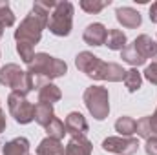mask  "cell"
<instances>
[{
    "instance_id": "1",
    "label": "cell",
    "mask_w": 157,
    "mask_h": 155,
    "mask_svg": "<svg viewBox=\"0 0 157 155\" xmlns=\"http://www.w3.org/2000/svg\"><path fill=\"white\" fill-rule=\"evenodd\" d=\"M55 4L57 2H53V0H37L33 4V9L29 11V15L15 29V40L29 44V46L39 44L42 39V31L48 28V20H49V15H51Z\"/></svg>"
},
{
    "instance_id": "2",
    "label": "cell",
    "mask_w": 157,
    "mask_h": 155,
    "mask_svg": "<svg viewBox=\"0 0 157 155\" xmlns=\"http://www.w3.org/2000/svg\"><path fill=\"white\" fill-rule=\"evenodd\" d=\"M75 66L78 71L88 75L93 80H108V82H121L124 80L126 70L117 62H104L97 55L90 51H80L75 57Z\"/></svg>"
},
{
    "instance_id": "3",
    "label": "cell",
    "mask_w": 157,
    "mask_h": 155,
    "mask_svg": "<svg viewBox=\"0 0 157 155\" xmlns=\"http://www.w3.org/2000/svg\"><path fill=\"white\" fill-rule=\"evenodd\" d=\"M28 73L35 78V88H40L51 78L64 77L68 73V66L64 60L48 53H35L33 60L28 64Z\"/></svg>"
},
{
    "instance_id": "4",
    "label": "cell",
    "mask_w": 157,
    "mask_h": 155,
    "mask_svg": "<svg viewBox=\"0 0 157 155\" xmlns=\"http://www.w3.org/2000/svg\"><path fill=\"white\" fill-rule=\"evenodd\" d=\"M0 84L9 88L13 93L24 95V97L35 89V78L28 71L20 70V66L17 64H6L0 68Z\"/></svg>"
},
{
    "instance_id": "5",
    "label": "cell",
    "mask_w": 157,
    "mask_h": 155,
    "mask_svg": "<svg viewBox=\"0 0 157 155\" xmlns=\"http://www.w3.org/2000/svg\"><path fill=\"white\" fill-rule=\"evenodd\" d=\"M73 4L68 2V0H62V2H57L51 15H49V20H48V28L49 31L55 35V37H68L71 33V28H73Z\"/></svg>"
},
{
    "instance_id": "6",
    "label": "cell",
    "mask_w": 157,
    "mask_h": 155,
    "mask_svg": "<svg viewBox=\"0 0 157 155\" xmlns=\"http://www.w3.org/2000/svg\"><path fill=\"white\" fill-rule=\"evenodd\" d=\"M84 104L95 120H104L110 113V93L104 86H90L84 89Z\"/></svg>"
},
{
    "instance_id": "7",
    "label": "cell",
    "mask_w": 157,
    "mask_h": 155,
    "mask_svg": "<svg viewBox=\"0 0 157 155\" xmlns=\"http://www.w3.org/2000/svg\"><path fill=\"white\" fill-rule=\"evenodd\" d=\"M7 108L11 117L18 122V124H29L35 120V106L28 100V97L18 95V93H9L7 97Z\"/></svg>"
},
{
    "instance_id": "8",
    "label": "cell",
    "mask_w": 157,
    "mask_h": 155,
    "mask_svg": "<svg viewBox=\"0 0 157 155\" xmlns=\"http://www.w3.org/2000/svg\"><path fill=\"white\" fill-rule=\"evenodd\" d=\"M102 150L108 153L133 155L139 150V139H135V137H108L102 141Z\"/></svg>"
},
{
    "instance_id": "9",
    "label": "cell",
    "mask_w": 157,
    "mask_h": 155,
    "mask_svg": "<svg viewBox=\"0 0 157 155\" xmlns=\"http://www.w3.org/2000/svg\"><path fill=\"white\" fill-rule=\"evenodd\" d=\"M82 39L88 46H102V44H106V39H108V29H106L104 24L93 22V24L86 26V29L82 33Z\"/></svg>"
},
{
    "instance_id": "10",
    "label": "cell",
    "mask_w": 157,
    "mask_h": 155,
    "mask_svg": "<svg viewBox=\"0 0 157 155\" xmlns=\"http://www.w3.org/2000/svg\"><path fill=\"white\" fill-rule=\"evenodd\" d=\"M115 18H117V22L122 26V28H128V29H135V28H139L141 22H143L141 13H139L137 9L126 7V6H124V7H117Z\"/></svg>"
},
{
    "instance_id": "11",
    "label": "cell",
    "mask_w": 157,
    "mask_h": 155,
    "mask_svg": "<svg viewBox=\"0 0 157 155\" xmlns=\"http://www.w3.org/2000/svg\"><path fill=\"white\" fill-rule=\"evenodd\" d=\"M64 126H66V131H68L71 137L86 135V131H88V128H90L86 117L82 115L80 112H71V113H68L66 120H64Z\"/></svg>"
},
{
    "instance_id": "12",
    "label": "cell",
    "mask_w": 157,
    "mask_h": 155,
    "mask_svg": "<svg viewBox=\"0 0 157 155\" xmlns=\"http://www.w3.org/2000/svg\"><path fill=\"white\" fill-rule=\"evenodd\" d=\"M91 141L86 139V135H77L68 141L62 155H91Z\"/></svg>"
},
{
    "instance_id": "13",
    "label": "cell",
    "mask_w": 157,
    "mask_h": 155,
    "mask_svg": "<svg viewBox=\"0 0 157 155\" xmlns=\"http://www.w3.org/2000/svg\"><path fill=\"white\" fill-rule=\"evenodd\" d=\"M133 47L139 51V55L148 60V59H155L157 57V42L150 35H139L137 39L132 42Z\"/></svg>"
},
{
    "instance_id": "14",
    "label": "cell",
    "mask_w": 157,
    "mask_h": 155,
    "mask_svg": "<svg viewBox=\"0 0 157 155\" xmlns=\"http://www.w3.org/2000/svg\"><path fill=\"white\" fill-rule=\"evenodd\" d=\"M135 133L143 139H150V137H157V108L154 112V115L141 117L137 120V130Z\"/></svg>"
},
{
    "instance_id": "15",
    "label": "cell",
    "mask_w": 157,
    "mask_h": 155,
    "mask_svg": "<svg viewBox=\"0 0 157 155\" xmlns=\"http://www.w3.org/2000/svg\"><path fill=\"white\" fill-rule=\"evenodd\" d=\"M60 99H62V91H60L59 86H55L51 82H46V84H42L39 88V102H42V104L53 106Z\"/></svg>"
},
{
    "instance_id": "16",
    "label": "cell",
    "mask_w": 157,
    "mask_h": 155,
    "mask_svg": "<svg viewBox=\"0 0 157 155\" xmlns=\"http://www.w3.org/2000/svg\"><path fill=\"white\" fill-rule=\"evenodd\" d=\"M4 155H29V141L26 137H17L11 139L4 144L2 148Z\"/></svg>"
},
{
    "instance_id": "17",
    "label": "cell",
    "mask_w": 157,
    "mask_h": 155,
    "mask_svg": "<svg viewBox=\"0 0 157 155\" xmlns=\"http://www.w3.org/2000/svg\"><path fill=\"white\" fill-rule=\"evenodd\" d=\"M64 153V146L59 139L53 137H46L42 139L37 146V155H62Z\"/></svg>"
},
{
    "instance_id": "18",
    "label": "cell",
    "mask_w": 157,
    "mask_h": 155,
    "mask_svg": "<svg viewBox=\"0 0 157 155\" xmlns=\"http://www.w3.org/2000/svg\"><path fill=\"white\" fill-rule=\"evenodd\" d=\"M135 130H137V120L133 117L122 115L115 120V131H119L121 137H132L135 135Z\"/></svg>"
},
{
    "instance_id": "19",
    "label": "cell",
    "mask_w": 157,
    "mask_h": 155,
    "mask_svg": "<svg viewBox=\"0 0 157 155\" xmlns=\"http://www.w3.org/2000/svg\"><path fill=\"white\" fill-rule=\"evenodd\" d=\"M35 122L40 124L42 128H46L53 119H55V112H53V106L49 104H42V102H37L35 104Z\"/></svg>"
},
{
    "instance_id": "20",
    "label": "cell",
    "mask_w": 157,
    "mask_h": 155,
    "mask_svg": "<svg viewBox=\"0 0 157 155\" xmlns=\"http://www.w3.org/2000/svg\"><path fill=\"white\" fill-rule=\"evenodd\" d=\"M128 44L126 35L121 29H108V39H106V46L112 51H122Z\"/></svg>"
},
{
    "instance_id": "21",
    "label": "cell",
    "mask_w": 157,
    "mask_h": 155,
    "mask_svg": "<svg viewBox=\"0 0 157 155\" xmlns=\"http://www.w3.org/2000/svg\"><path fill=\"white\" fill-rule=\"evenodd\" d=\"M121 59L126 62V64H130V66H133V68H139V66H143L146 60L139 55V51L133 47V44H126V47L121 51Z\"/></svg>"
},
{
    "instance_id": "22",
    "label": "cell",
    "mask_w": 157,
    "mask_h": 155,
    "mask_svg": "<svg viewBox=\"0 0 157 155\" xmlns=\"http://www.w3.org/2000/svg\"><path fill=\"white\" fill-rule=\"evenodd\" d=\"M122 82H124V86H126V89H128L130 93H135V91L143 86V75L137 71V68H132V70L126 71Z\"/></svg>"
},
{
    "instance_id": "23",
    "label": "cell",
    "mask_w": 157,
    "mask_h": 155,
    "mask_svg": "<svg viewBox=\"0 0 157 155\" xmlns=\"http://www.w3.org/2000/svg\"><path fill=\"white\" fill-rule=\"evenodd\" d=\"M15 26V13L9 7L7 0H0V28H11Z\"/></svg>"
},
{
    "instance_id": "24",
    "label": "cell",
    "mask_w": 157,
    "mask_h": 155,
    "mask_svg": "<svg viewBox=\"0 0 157 155\" xmlns=\"http://www.w3.org/2000/svg\"><path fill=\"white\" fill-rule=\"evenodd\" d=\"M112 4V0H80V7L90 13V15H97L101 13L104 7H108Z\"/></svg>"
},
{
    "instance_id": "25",
    "label": "cell",
    "mask_w": 157,
    "mask_h": 155,
    "mask_svg": "<svg viewBox=\"0 0 157 155\" xmlns=\"http://www.w3.org/2000/svg\"><path fill=\"white\" fill-rule=\"evenodd\" d=\"M46 131H48V137H53V139H64V135L68 133L66 131V126H64V122L59 119V117H55L48 126H46Z\"/></svg>"
},
{
    "instance_id": "26",
    "label": "cell",
    "mask_w": 157,
    "mask_h": 155,
    "mask_svg": "<svg viewBox=\"0 0 157 155\" xmlns=\"http://www.w3.org/2000/svg\"><path fill=\"white\" fill-rule=\"evenodd\" d=\"M17 53L20 55L22 62L24 64H29L35 57V51H33V46L29 44H24V42H17Z\"/></svg>"
},
{
    "instance_id": "27",
    "label": "cell",
    "mask_w": 157,
    "mask_h": 155,
    "mask_svg": "<svg viewBox=\"0 0 157 155\" xmlns=\"http://www.w3.org/2000/svg\"><path fill=\"white\" fill-rule=\"evenodd\" d=\"M143 75H144V78H146L148 82H152V84L157 86V60H154L152 64L146 66V70L143 71Z\"/></svg>"
},
{
    "instance_id": "28",
    "label": "cell",
    "mask_w": 157,
    "mask_h": 155,
    "mask_svg": "<svg viewBox=\"0 0 157 155\" xmlns=\"http://www.w3.org/2000/svg\"><path fill=\"white\" fill-rule=\"evenodd\" d=\"M144 152L148 155H157V137H150L144 142Z\"/></svg>"
},
{
    "instance_id": "29",
    "label": "cell",
    "mask_w": 157,
    "mask_h": 155,
    "mask_svg": "<svg viewBox=\"0 0 157 155\" xmlns=\"http://www.w3.org/2000/svg\"><path fill=\"white\" fill-rule=\"evenodd\" d=\"M150 20L157 24V2H154L152 6H150Z\"/></svg>"
},
{
    "instance_id": "30",
    "label": "cell",
    "mask_w": 157,
    "mask_h": 155,
    "mask_svg": "<svg viewBox=\"0 0 157 155\" xmlns=\"http://www.w3.org/2000/svg\"><path fill=\"white\" fill-rule=\"evenodd\" d=\"M6 126H7V122H6V113H4V110L0 108V133L6 130Z\"/></svg>"
},
{
    "instance_id": "31",
    "label": "cell",
    "mask_w": 157,
    "mask_h": 155,
    "mask_svg": "<svg viewBox=\"0 0 157 155\" xmlns=\"http://www.w3.org/2000/svg\"><path fill=\"white\" fill-rule=\"evenodd\" d=\"M2 33H4V29H2V28H0V39H2Z\"/></svg>"
},
{
    "instance_id": "32",
    "label": "cell",
    "mask_w": 157,
    "mask_h": 155,
    "mask_svg": "<svg viewBox=\"0 0 157 155\" xmlns=\"http://www.w3.org/2000/svg\"><path fill=\"white\" fill-rule=\"evenodd\" d=\"M155 42H157V40H155Z\"/></svg>"
}]
</instances>
